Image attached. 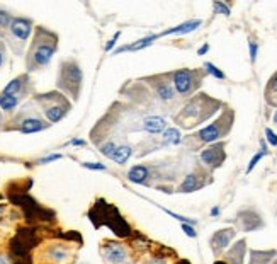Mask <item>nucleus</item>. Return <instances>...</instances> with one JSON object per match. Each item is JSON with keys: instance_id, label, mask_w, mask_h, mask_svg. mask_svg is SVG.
Instances as JSON below:
<instances>
[{"instance_id": "9b49d317", "label": "nucleus", "mask_w": 277, "mask_h": 264, "mask_svg": "<svg viewBox=\"0 0 277 264\" xmlns=\"http://www.w3.org/2000/svg\"><path fill=\"white\" fill-rule=\"evenodd\" d=\"M220 137H221V130H220L218 121L213 123V125H209V126H206V128H202V130L199 131V138L202 140V142H206V143L216 142Z\"/></svg>"}, {"instance_id": "b1692460", "label": "nucleus", "mask_w": 277, "mask_h": 264, "mask_svg": "<svg viewBox=\"0 0 277 264\" xmlns=\"http://www.w3.org/2000/svg\"><path fill=\"white\" fill-rule=\"evenodd\" d=\"M10 22H12L10 14H7V12L0 10V29H5V27H9Z\"/></svg>"}, {"instance_id": "9d476101", "label": "nucleus", "mask_w": 277, "mask_h": 264, "mask_svg": "<svg viewBox=\"0 0 277 264\" xmlns=\"http://www.w3.org/2000/svg\"><path fill=\"white\" fill-rule=\"evenodd\" d=\"M165 126H167V121L158 116H150L143 121V128L148 133H162L165 131Z\"/></svg>"}, {"instance_id": "aec40b11", "label": "nucleus", "mask_w": 277, "mask_h": 264, "mask_svg": "<svg viewBox=\"0 0 277 264\" xmlns=\"http://www.w3.org/2000/svg\"><path fill=\"white\" fill-rule=\"evenodd\" d=\"M20 89H22V77H17V78L10 80L9 84L5 85V89H3L2 94H7V96H15Z\"/></svg>"}, {"instance_id": "4c0bfd02", "label": "nucleus", "mask_w": 277, "mask_h": 264, "mask_svg": "<svg viewBox=\"0 0 277 264\" xmlns=\"http://www.w3.org/2000/svg\"><path fill=\"white\" fill-rule=\"evenodd\" d=\"M218 213H220V208H213V210H211V215H213V217H216Z\"/></svg>"}, {"instance_id": "dca6fc26", "label": "nucleus", "mask_w": 277, "mask_h": 264, "mask_svg": "<svg viewBox=\"0 0 277 264\" xmlns=\"http://www.w3.org/2000/svg\"><path fill=\"white\" fill-rule=\"evenodd\" d=\"M49 258L53 259L55 263H63L68 259V249L63 246H53L51 249H49Z\"/></svg>"}, {"instance_id": "a211bd4d", "label": "nucleus", "mask_w": 277, "mask_h": 264, "mask_svg": "<svg viewBox=\"0 0 277 264\" xmlns=\"http://www.w3.org/2000/svg\"><path fill=\"white\" fill-rule=\"evenodd\" d=\"M17 104H19V97L0 94V108H2L3 111H12Z\"/></svg>"}, {"instance_id": "4be33fe9", "label": "nucleus", "mask_w": 277, "mask_h": 264, "mask_svg": "<svg viewBox=\"0 0 277 264\" xmlns=\"http://www.w3.org/2000/svg\"><path fill=\"white\" fill-rule=\"evenodd\" d=\"M204 67H206V72L211 73V75H213V77L220 78V80H221V78H225V73H223L221 70L216 67V65H213V63H209V61H206Z\"/></svg>"}, {"instance_id": "bb28decb", "label": "nucleus", "mask_w": 277, "mask_h": 264, "mask_svg": "<svg viewBox=\"0 0 277 264\" xmlns=\"http://www.w3.org/2000/svg\"><path fill=\"white\" fill-rule=\"evenodd\" d=\"M85 169H92V171H106V166L104 164H99V162H85L84 164Z\"/></svg>"}, {"instance_id": "473e14b6", "label": "nucleus", "mask_w": 277, "mask_h": 264, "mask_svg": "<svg viewBox=\"0 0 277 264\" xmlns=\"http://www.w3.org/2000/svg\"><path fill=\"white\" fill-rule=\"evenodd\" d=\"M70 145L84 147V145H85V142H84V140H80V138H73V140H70Z\"/></svg>"}, {"instance_id": "0eeeda50", "label": "nucleus", "mask_w": 277, "mask_h": 264, "mask_svg": "<svg viewBox=\"0 0 277 264\" xmlns=\"http://www.w3.org/2000/svg\"><path fill=\"white\" fill-rule=\"evenodd\" d=\"M233 235H235L233 229L220 230V232H216V234H214V237L211 239V246H213L214 249H218V251L225 249V247L230 244L231 239H233Z\"/></svg>"}, {"instance_id": "c9c22d12", "label": "nucleus", "mask_w": 277, "mask_h": 264, "mask_svg": "<svg viewBox=\"0 0 277 264\" xmlns=\"http://www.w3.org/2000/svg\"><path fill=\"white\" fill-rule=\"evenodd\" d=\"M148 264H167V263H165V261H163V259L156 258V259H151V261H150V263H148Z\"/></svg>"}, {"instance_id": "cd10ccee", "label": "nucleus", "mask_w": 277, "mask_h": 264, "mask_svg": "<svg viewBox=\"0 0 277 264\" xmlns=\"http://www.w3.org/2000/svg\"><path fill=\"white\" fill-rule=\"evenodd\" d=\"M214 9H216L218 12H221V14H225V15H230L228 5H225V3H221V2H214Z\"/></svg>"}, {"instance_id": "7c9ffc66", "label": "nucleus", "mask_w": 277, "mask_h": 264, "mask_svg": "<svg viewBox=\"0 0 277 264\" xmlns=\"http://www.w3.org/2000/svg\"><path fill=\"white\" fill-rule=\"evenodd\" d=\"M58 159H61V155L53 154V155H48V157H44V159H41L39 164H48V162H53V160H58Z\"/></svg>"}, {"instance_id": "6ab92c4d", "label": "nucleus", "mask_w": 277, "mask_h": 264, "mask_svg": "<svg viewBox=\"0 0 277 264\" xmlns=\"http://www.w3.org/2000/svg\"><path fill=\"white\" fill-rule=\"evenodd\" d=\"M156 94H158V97L163 99V101H170V99H173V96H175L173 89L168 84H165V82L156 85Z\"/></svg>"}, {"instance_id": "f3484780", "label": "nucleus", "mask_w": 277, "mask_h": 264, "mask_svg": "<svg viewBox=\"0 0 277 264\" xmlns=\"http://www.w3.org/2000/svg\"><path fill=\"white\" fill-rule=\"evenodd\" d=\"M197 188H199V181H197V176L189 174V176L184 179V183H182L180 191H182V193H192V191H196Z\"/></svg>"}, {"instance_id": "20e7f679", "label": "nucleus", "mask_w": 277, "mask_h": 264, "mask_svg": "<svg viewBox=\"0 0 277 264\" xmlns=\"http://www.w3.org/2000/svg\"><path fill=\"white\" fill-rule=\"evenodd\" d=\"M9 27H10L12 34H14L17 39L27 41L29 36H31V31H32V22L29 19H24V17H15V19H12Z\"/></svg>"}, {"instance_id": "c85d7f7f", "label": "nucleus", "mask_w": 277, "mask_h": 264, "mask_svg": "<svg viewBox=\"0 0 277 264\" xmlns=\"http://www.w3.org/2000/svg\"><path fill=\"white\" fill-rule=\"evenodd\" d=\"M182 230L185 232V235H189V237H196V230H194V227L191 224H182Z\"/></svg>"}, {"instance_id": "f03ea898", "label": "nucleus", "mask_w": 277, "mask_h": 264, "mask_svg": "<svg viewBox=\"0 0 277 264\" xmlns=\"http://www.w3.org/2000/svg\"><path fill=\"white\" fill-rule=\"evenodd\" d=\"M102 254H104L106 261L111 264H125L128 259L126 247L118 242H106L102 247Z\"/></svg>"}, {"instance_id": "79ce46f5", "label": "nucleus", "mask_w": 277, "mask_h": 264, "mask_svg": "<svg viewBox=\"0 0 277 264\" xmlns=\"http://www.w3.org/2000/svg\"><path fill=\"white\" fill-rule=\"evenodd\" d=\"M276 264H277V263H276Z\"/></svg>"}, {"instance_id": "2f4dec72", "label": "nucleus", "mask_w": 277, "mask_h": 264, "mask_svg": "<svg viewBox=\"0 0 277 264\" xmlns=\"http://www.w3.org/2000/svg\"><path fill=\"white\" fill-rule=\"evenodd\" d=\"M250 58L252 61H255V58H257V44L255 43H250Z\"/></svg>"}, {"instance_id": "4468645a", "label": "nucleus", "mask_w": 277, "mask_h": 264, "mask_svg": "<svg viewBox=\"0 0 277 264\" xmlns=\"http://www.w3.org/2000/svg\"><path fill=\"white\" fill-rule=\"evenodd\" d=\"M44 126L46 125H44L39 118H27V119H24L22 125H20V131H22V133H36V131L43 130Z\"/></svg>"}, {"instance_id": "e433bc0d", "label": "nucleus", "mask_w": 277, "mask_h": 264, "mask_svg": "<svg viewBox=\"0 0 277 264\" xmlns=\"http://www.w3.org/2000/svg\"><path fill=\"white\" fill-rule=\"evenodd\" d=\"M0 264H10V259L7 256H0Z\"/></svg>"}, {"instance_id": "6e6552de", "label": "nucleus", "mask_w": 277, "mask_h": 264, "mask_svg": "<svg viewBox=\"0 0 277 264\" xmlns=\"http://www.w3.org/2000/svg\"><path fill=\"white\" fill-rule=\"evenodd\" d=\"M201 26V20H187V22L184 24H179V26L172 27V29H167L165 32H162L160 36H168V34H187V32H192L196 31L197 27Z\"/></svg>"}, {"instance_id": "a19ab883", "label": "nucleus", "mask_w": 277, "mask_h": 264, "mask_svg": "<svg viewBox=\"0 0 277 264\" xmlns=\"http://www.w3.org/2000/svg\"><path fill=\"white\" fill-rule=\"evenodd\" d=\"M274 123H277V113H276V116H274Z\"/></svg>"}, {"instance_id": "393cba45", "label": "nucleus", "mask_w": 277, "mask_h": 264, "mask_svg": "<svg viewBox=\"0 0 277 264\" xmlns=\"http://www.w3.org/2000/svg\"><path fill=\"white\" fill-rule=\"evenodd\" d=\"M266 154H267V150H266V147H264V145H262V150H260V152H259V154H255V157H254V159H252V160H250V164H249V169H247V171H249V172H250V171H252V169H254L255 166H257V162H259V160H260V159H262V157H264V155H266Z\"/></svg>"}, {"instance_id": "423d86ee", "label": "nucleus", "mask_w": 277, "mask_h": 264, "mask_svg": "<svg viewBox=\"0 0 277 264\" xmlns=\"http://www.w3.org/2000/svg\"><path fill=\"white\" fill-rule=\"evenodd\" d=\"M201 159H202V162L208 164V166H211V167L220 166V164L223 162V159H225V154H223V145L206 148V150L201 154Z\"/></svg>"}, {"instance_id": "1a4fd4ad", "label": "nucleus", "mask_w": 277, "mask_h": 264, "mask_svg": "<svg viewBox=\"0 0 277 264\" xmlns=\"http://www.w3.org/2000/svg\"><path fill=\"white\" fill-rule=\"evenodd\" d=\"M156 38H158V36H156V34H153V36H146V38H141V39L135 41V43H131V44H126V46L118 48L114 53H116V55H119V53H123V51H138V49H143V48L150 46V44H151Z\"/></svg>"}, {"instance_id": "a878e982", "label": "nucleus", "mask_w": 277, "mask_h": 264, "mask_svg": "<svg viewBox=\"0 0 277 264\" xmlns=\"http://www.w3.org/2000/svg\"><path fill=\"white\" fill-rule=\"evenodd\" d=\"M266 137H267V142L271 143L272 147H277V135L271 130V128H267L266 130Z\"/></svg>"}, {"instance_id": "2eb2a0df", "label": "nucleus", "mask_w": 277, "mask_h": 264, "mask_svg": "<svg viewBox=\"0 0 277 264\" xmlns=\"http://www.w3.org/2000/svg\"><path fill=\"white\" fill-rule=\"evenodd\" d=\"M131 155H133V148L128 145H121V147H116L111 160H114L116 164H126Z\"/></svg>"}, {"instance_id": "ddd939ff", "label": "nucleus", "mask_w": 277, "mask_h": 264, "mask_svg": "<svg viewBox=\"0 0 277 264\" xmlns=\"http://www.w3.org/2000/svg\"><path fill=\"white\" fill-rule=\"evenodd\" d=\"M65 113H67V106H61V104H51L44 108V114L51 123H58L60 119H63Z\"/></svg>"}, {"instance_id": "72a5a7b5", "label": "nucleus", "mask_w": 277, "mask_h": 264, "mask_svg": "<svg viewBox=\"0 0 277 264\" xmlns=\"http://www.w3.org/2000/svg\"><path fill=\"white\" fill-rule=\"evenodd\" d=\"M271 89L274 90V92H277V75L271 80Z\"/></svg>"}, {"instance_id": "7ed1b4c3", "label": "nucleus", "mask_w": 277, "mask_h": 264, "mask_svg": "<svg viewBox=\"0 0 277 264\" xmlns=\"http://www.w3.org/2000/svg\"><path fill=\"white\" fill-rule=\"evenodd\" d=\"M82 80V72L75 63H63L61 65V73H60V84L65 87H72V85H78Z\"/></svg>"}, {"instance_id": "412c9836", "label": "nucleus", "mask_w": 277, "mask_h": 264, "mask_svg": "<svg viewBox=\"0 0 277 264\" xmlns=\"http://www.w3.org/2000/svg\"><path fill=\"white\" fill-rule=\"evenodd\" d=\"M163 140L167 143H172V145H177V143H180V131L177 130V128H168V130L163 131Z\"/></svg>"}, {"instance_id": "5701e85b", "label": "nucleus", "mask_w": 277, "mask_h": 264, "mask_svg": "<svg viewBox=\"0 0 277 264\" xmlns=\"http://www.w3.org/2000/svg\"><path fill=\"white\" fill-rule=\"evenodd\" d=\"M116 147H118V145H116V143H113V142H107L106 145H102V147H101V154H102V155H106V157H109V159H111V157H113V154H114V150H116Z\"/></svg>"}, {"instance_id": "ea45409f", "label": "nucleus", "mask_w": 277, "mask_h": 264, "mask_svg": "<svg viewBox=\"0 0 277 264\" xmlns=\"http://www.w3.org/2000/svg\"><path fill=\"white\" fill-rule=\"evenodd\" d=\"M214 264H226V263H223V261H218V263H214Z\"/></svg>"}, {"instance_id": "39448f33", "label": "nucleus", "mask_w": 277, "mask_h": 264, "mask_svg": "<svg viewBox=\"0 0 277 264\" xmlns=\"http://www.w3.org/2000/svg\"><path fill=\"white\" fill-rule=\"evenodd\" d=\"M192 82L191 70H179L173 73V87L179 94H187L192 89Z\"/></svg>"}, {"instance_id": "f8f14e48", "label": "nucleus", "mask_w": 277, "mask_h": 264, "mask_svg": "<svg viewBox=\"0 0 277 264\" xmlns=\"http://www.w3.org/2000/svg\"><path fill=\"white\" fill-rule=\"evenodd\" d=\"M128 179L135 184H144V181L148 179V169L144 166H133L128 172Z\"/></svg>"}, {"instance_id": "f704fd0d", "label": "nucleus", "mask_w": 277, "mask_h": 264, "mask_svg": "<svg viewBox=\"0 0 277 264\" xmlns=\"http://www.w3.org/2000/svg\"><path fill=\"white\" fill-rule=\"evenodd\" d=\"M208 49H209V46H208V44H204V46H201V48H199V51H197V55H206V53H208Z\"/></svg>"}, {"instance_id": "58836bf2", "label": "nucleus", "mask_w": 277, "mask_h": 264, "mask_svg": "<svg viewBox=\"0 0 277 264\" xmlns=\"http://www.w3.org/2000/svg\"><path fill=\"white\" fill-rule=\"evenodd\" d=\"M2 61H3V51L0 49V65H2Z\"/></svg>"}, {"instance_id": "c756f323", "label": "nucleus", "mask_w": 277, "mask_h": 264, "mask_svg": "<svg viewBox=\"0 0 277 264\" xmlns=\"http://www.w3.org/2000/svg\"><path fill=\"white\" fill-rule=\"evenodd\" d=\"M119 36H121V31H118V32H116V34L113 36V38H111V41H109V43L106 44V51H109V49H113V46H114V44L118 43Z\"/></svg>"}, {"instance_id": "f257e3e1", "label": "nucleus", "mask_w": 277, "mask_h": 264, "mask_svg": "<svg viewBox=\"0 0 277 264\" xmlns=\"http://www.w3.org/2000/svg\"><path fill=\"white\" fill-rule=\"evenodd\" d=\"M56 49V41H51V43H38L32 49L31 56L32 61H34L36 67H44L51 61L53 55H55Z\"/></svg>"}]
</instances>
